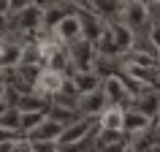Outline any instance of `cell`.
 Returning <instances> with one entry per match:
<instances>
[{"label":"cell","mask_w":160,"mask_h":152,"mask_svg":"<svg viewBox=\"0 0 160 152\" xmlns=\"http://www.w3.org/2000/svg\"><path fill=\"white\" fill-rule=\"evenodd\" d=\"M43 117H46V111H43V109H25V111L19 109V133H22V136L30 133Z\"/></svg>","instance_id":"cell-17"},{"label":"cell","mask_w":160,"mask_h":152,"mask_svg":"<svg viewBox=\"0 0 160 152\" xmlns=\"http://www.w3.org/2000/svg\"><path fill=\"white\" fill-rule=\"evenodd\" d=\"M60 130H62V122H57V119H52L46 114L30 133H25V139H30V141H57Z\"/></svg>","instance_id":"cell-12"},{"label":"cell","mask_w":160,"mask_h":152,"mask_svg":"<svg viewBox=\"0 0 160 152\" xmlns=\"http://www.w3.org/2000/svg\"><path fill=\"white\" fill-rule=\"evenodd\" d=\"M49 33H52V38H54V41H60L62 46L79 41V38H82V17H79V11L65 14L60 22H54V25L49 27Z\"/></svg>","instance_id":"cell-3"},{"label":"cell","mask_w":160,"mask_h":152,"mask_svg":"<svg viewBox=\"0 0 160 152\" xmlns=\"http://www.w3.org/2000/svg\"><path fill=\"white\" fill-rule=\"evenodd\" d=\"M122 111H125V106H119V103H106V106L98 111V117H95L98 130L122 133Z\"/></svg>","instance_id":"cell-8"},{"label":"cell","mask_w":160,"mask_h":152,"mask_svg":"<svg viewBox=\"0 0 160 152\" xmlns=\"http://www.w3.org/2000/svg\"><path fill=\"white\" fill-rule=\"evenodd\" d=\"M122 73L130 76L138 87H155L158 90V65H122Z\"/></svg>","instance_id":"cell-13"},{"label":"cell","mask_w":160,"mask_h":152,"mask_svg":"<svg viewBox=\"0 0 160 152\" xmlns=\"http://www.w3.org/2000/svg\"><path fill=\"white\" fill-rule=\"evenodd\" d=\"M65 54H68V65H71V71H87V68H95V57H98L95 49H92V43L84 41V38L68 43ZM71 71H68V73H71Z\"/></svg>","instance_id":"cell-4"},{"label":"cell","mask_w":160,"mask_h":152,"mask_svg":"<svg viewBox=\"0 0 160 152\" xmlns=\"http://www.w3.org/2000/svg\"><path fill=\"white\" fill-rule=\"evenodd\" d=\"M106 106V95L103 90H90V93L76 95V114L79 117H98V111Z\"/></svg>","instance_id":"cell-9"},{"label":"cell","mask_w":160,"mask_h":152,"mask_svg":"<svg viewBox=\"0 0 160 152\" xmlns=\"http://www.w3.org/2000/svg\"><path fill=\"white\" fill-rule=\"evenodd\" d=\"M149 122H152V119H149V117H144L141 111L133 109L130 103H128L125 111H122V133H125V136H133V133H138V130H144Z\"/></svg>","instance_id":"cell-15"},{"label":"cell","mask_w":160,"mask_h":152,"mask_svg":"<svg viewBox=\"0 0 160 152\" xmlns=\"http://www.w3.org/2000/svg\"><path fill=\"white\" fill-rule=\"evenodd\" d=\"M158 17V11H152L144 0H122V8H119L117 19L122 25H128L130 30H141L144 25H149V19Z\"/></svg>","instance_id":"cell-1"},{"label":"cell","mask_w":160,"mask_h":152,"mask_svg":"<svg viewBox=\"0 0 160 152\" xmlns=\"http://www.w3.org/2000/svg\"><path fill=\"white\" fill-rule=\"evenodd\" d=\"M95 128H98L95 125V117H76L73 122L62 125V130H60V136H57V147L84 141V139H90V133H92Z\"/></svg>","instance_id":"cell-6"},{"label":"cell","mask_w":160,"mask_h":152,"mask_svg":"<svg viewBox=\"0 0 160 152\" xmlns=\"http://www.w3.org/2000/svg\"><path fill=\"white\" fill-rule=\"evenodd\" d=\"M33 3H41V0H8V17L22 11V8H27V6H33Z\"/></svg>","instance_id":"cell-18"},{"label":"cell","mask_w":160,"mask_h":152,"mask_svg":"<svg viewBox=\"0 0 160 152\" xmlns=\"http://www.w3.org/2000/svg\"><path fill=\"white\" fill-rule=\"evenodd\" d=\"M130 106H133V109H138L144 117L158 119V109H160L158 90H155V87H144V90H138V93L130 98Z\"/></svg>","instance_id":"cell-10"},{"label":"cell","mask_w":160,"mask_h":152,"mask_svg":"<svg viewBox=\"0 0 160 152\" xmlns=\"http://www.w3.org/2000/svg\"><path fill=\"white\" fill-rule=\"evenodd\" d=\"M106 25H109L111 41H114V46H117L119 54H122V52H128L130 46H136V33H133L128 25H122L119 19H111V22H106Z\"/></svg>","instance_id":"cell-14"},{"label":"cell","mask_w":160,"mask_h":152,"mask_svg":"<svg viewBox=\"0 0 160 152\" xmlns=\"http://www.w3.org/2000/svg\"><path fill=\"white\" fill-rule=\"evenodd\" d=\"M76 11H90V0H68Z\"/></svg>","instance_id":"cell-19"},{"label":"cell","mask_w":160,"mask_h":152,"mask_svg":"<svg viewBox=\"0 0 160 152\" xmlns=\"http://www.w3.org/2000/svg\"><path fill=\"white\" fill-rule=\"evenodd\" d=\"M119 8H122V0H90V14H95L103 22L117 19Z\"/></svg>","instance_id":"cell-16"},{"label":"cell","mask_w":160,"mask_h":152,"mask_svg":"<svg viewBox=\"0 0 160 152\" xmlns=\"http://www.w3.org/2000/svg\"><path fill=\"white\" fill-rule=\"evenodd\" d=\"M11 27L19 30V33H30L35 38V33L43 30V8H41V3H33V6L17 11V14H11L8 17V30Z\"/></svg>","instance_id":"cell-2"},{"label":"cell","mask_w":160,"mask_h":152,"mask_svg":"<svg viewBox=\"0 0 160 152\" xmlns=\"http://www.w3.org/2000/svg\"><path fill=\"white\" fill-rule=\"evenodd\" d=\"M68 76H71V87H73L76 95L90 93V90H98V87H101V79H103L95 68H87V71H71Z\"/></svg>","instance_id":"cell-11"},{"label":"cell","mask_w":160,"mask_h":152,"mask_svg":"<svg viewBox=\"0 0 160 152\" xmlns=\"http://www.w3.org/2000/svg\"><path fill=\"white\" fill-rule=\"evenodd\" d=\"M65 73H60V71H52V68H41V73L38 79L33 82V90L43 98H52L54 93H60L62 87H65Z\"/></svg>","instance_id":"cell-7"},{"label":"cell","mask_w":160,"mask_h":152,"mask_svg":"<svg viewBox=\"0 0 160 152\" xmlns=\"http://www.w3.org/2000/svg\"><path fill=\"white\" fill-rule=\"evenodd\" d=\"M101 90H103V95H106V103H119V106H128V103H130V98H133L119 71H114V73H111V71H109V73H103Z\"/></svg>","instance_id":"cell-5"}]
</instances>
